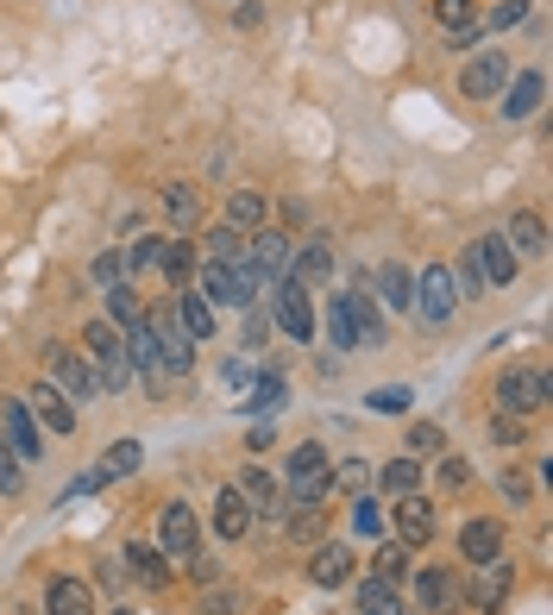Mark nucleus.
Here are the masks:
<instances>
[{
	"instance_id": "1",
	"label": "nucleus",
	"mask_w": 553,
	"mask_h": 615,
	"mask_svg": "<svg viewBox=\"0 0 553 615\" xmlns=\"http://www.w3.org/2000/svg\"><path fill=\"white\" fill-rule=\"evenodd\" d=\"M327 321H334V346H340V352L377 346V340H384V314H377V295H372V289H346L340 302H327Z\"/></svg>"
},
{
	"instance_id": "2",
	"label": "nucleus",
	"mask_w": 553,
	"mask_h": 615,
	"mask_svg": "<svg viewBox=\"0 0 553 615\" xmlns=\"http://www.w3.org/2000/svg\"><path fill=\"white\" fill-rule=\"evenodd\" d=\"M82 346H88V371H95V389H126L133 384V358H126V333L114 327V321H88V333H82Z\"/></svg>"
},
{
	"instance_id": "3",
	"label": "nucleus",
	"mask_w": 553,
	"mask_h": 615,
	"mask_svg": "<svg viewBox=\"0 0 553 615\" xmlns=\"http://www.w3.org/2000/svg\"><path fill=\"white\" fill-rule=\"evenodd\" d=\"M283 483H290V497L296 502H321L334 490V459H327V446L302 440L290 459H283Z\"/></svg>"
},
{
	"instance_id": "4",
	"label": "nucleus",
	"mask_w": 553,
	"mask_h": 615,
	"mask_svg": "<svg viewBox=\"0 0 553 615\" xmlns=\"http://www.w3.org/2000/svg\"><path fill=\"white\" fill-rule=\"evenodd\" d=\"M271 327H283L290 340H315V302H309V283H296V277H283L276 283V314H271Z\"/></svg>"
},
{
	"instance_id": "5",
	"label": "nucleus",
	"mask_w": 553,
	"mask_h": 615,
	"mask_svg": "<svg viewBox=\"0 0 553 615\" xmlns=\"http://www.w3.org/2000/svg\"><path fill=\"white\" fill-rule=\"evenodd\" d=\"M415 308H421V321H453L459 308V289H453V264H428L421 277H415Z\"/></svg>"
},
{
	"instance_id": "6",
	"label": "nucleus",
	"mask_w": 553,
	"mask_h": 615,
	"mask_svg": "<svg viewBox=\"0 0 553 615\" xmlns=\"http://www.w3.org/2000/svg\"><path fill=\"white\" fill-rule=\"evenodd\" d=\"M246 264L264 277V283H283L290 277V264H296V246L283 239V232H271V227H258V239L246 246Z\"/></svg>"
},
{
	"instance_id": "7",
	"label": "nucleus",
	"mask_w": 553,
	"mask_h": 615,
	"mask_svg": "<svg viewBox=\"0 0 553 615\" xmlns=\"http://www.w3.org/2000/svg\"><path fill=\"white\" fill-rule=\"evenodd\" d=\"M497 403L510 408V415H541V408H547V377H541V371H503Z\"/></svg>"
},
{
	"instance_id": "8",
	"label": "nucleus",
	"mask_w": 553,
	"mask_h": 615,
	"mask_svg": "<svg viewBox=\"0 0 553 615\" xmlns=\"http://www.w3.org/2000/svg\"><path fill=\"white\" fill-rule=\"evenodd\" d=\"M44 358H51V389H63L70 403H82V396H95V371H88V358H82V352H70V346H51Z\"/></svg>"
},
{
	"instance_id": "9",
	"label": "nucleus",
	"mask_w": 553,
	"mask_h": 615,
	"mask_svg": "<svg viewBox=\"0 0 553 615\" xmlns=\"http://www.w3.org/2000/svg\"><path fill=\"white\" fill-rule=\"evenodd\" d=\"M196 540H201L196 509H189V502H164V521H158V553L189 559V553H196Z\"/></svg>"
},
{
	"instance_id": "10",
	"label": "nucleus",
	"mask_w": 553,
	"mask_h": 615,
	"mask_svg": "<svg viewBox=\"0 0 553 615\" xmlns=\"http://www.w3.org/2000/svg\"><path fill=\"white\" fill-rule=\"evenodd\" d=\"M466 258L478 264V277H484V283H515V270H522V258L510 251V239H503V232H484V239L466 251Z\"/></svg>"
},
{
	"instance_id": "11",
	"label": "nucleus",
	"mask_w": 553,
	"mask_h": 615,
	"mask_svg": "<svg viewBox=\"0 0 553 615\" xmlns=\"http://www.w3.org/2000/svg\"><path fill=\"white\" fill-rule=\"evenodd\" d=\"M390 521H396V540H403V546H428V540H435V502L428 497H396Z\"/></svg>"
},
{
	"instance_id": "12",
	"label": "nucleus",
	"mask_w": 553,
	"mask_h": 615,
	"mask_svg": "<svg viewBox=\"0 0 553 615\" xmlns=\"http://www.w3.org/2000/svg\"><path fill=\"white\" fill-rule=\"evenodd\" d=\"M459 572H447V565H421L415 572V609H459Z\"/></svg>"
},
{
	"instance_id": "13",
	"label": "nucleus",
	"mask_w": 553,
	"mask_h": 615,
	"mask_svg": "<svg viewBox=\"0 0 553 615\" xmlns=\"http://www.w3.org/2000/svg\"><path fill=\"white\" fill-rule=\"evenodd\" d=\"M0 440L13 446L20 459H39V452H44L39 421H32V408H25V403H0Z\"/></svg>"
},
{
	"instance_id": "14",
	"label": "nucleus",
	"mask_w": 553,
	"mask_h": 615,
	"mask_svg": "<svg viewBox=\"0 0 553 615\" xmlns=\"http://www.w3.org/2000/svg\"><path fill=\"white\" fill-rule=\"evenodd\" d=\"M503 82H510V58H503V51H478V58L466 63V76H459V88H466L472 101H484V95H497Z\"/></svg>"
},
{
	"instance_id": "15",
	"label": "nucleus",
	"mask_w": 553,
	"mask_h": 615,
	"mask_svg": "<svg viewBox=\"0 0 553 615\" xmlns=\"http://www.w3.org/2000/svg\"><path fill=\"white\" fill-rule=\"evenodd\" d=\"M497 95H503V119H529L534 107H541V95H547V76H541V70H515Z\"/></svg>"
},
{
	"instance_id": "16",
	"label": "nucleus",
	"mask_w": 553,
	"mask_h": 615,
	"mask_svg": "<svg viewBox=\"0 0 553 615\" xmlns=\"http://www.w3.org/2000/svg\"><path fill=\"white\" fill-rule=\"evenodd\" d=\"M25 408H32V415H39L44 427H51V434H76V403H70V396H63V389H51V384H39L32 389V396H25Z\"/></svg>"
},
{
	"instance_id": "17",
	"label": "nucleus",
	"mask_w": 553,
	"mask_h": 615,
	"mask_svg": "<svg viewBox=\"0 0 553 615\" xmlns=\"http://www.w3.org/2000/svg\"><path fill=\"white\" fill-rule=\"evenodd\" d=\"M196 295H201L208 308H246L233 264H196Z\"/></svg>"
},
{
	"instance_id": "18",
	"label": "nucleus",
	"mask_w": 553,
	"mask_h": 615,
	"mask_svg": "<svg viewBox=\"0 0 553 615\" xmlns=\"http://www.w3.org/2000/svg\"><path fill=\"white\" fill-rule=\"evenodd\" d=\"M239 497H246V509H252V515H283V483L271 478V471H239V483H233Z\"/></svg>"
},
{
	"instance_id": "19",
	"label": "nucleus",
	"mask_w": 553,
	"mask_h": 615,
	"mask_svg": "<svg viewBox=\"0 0 553 615\" xmlns=\"http://www.w3.org/2000/svg\"><path fill=\"white\" fill-rule=\"evenodd\" d=\"M459 559H466V565L503 559V528H497V521H466V528H459Z\"/></svg>"
},
{
	"instance_id": "20",
	"label": "nucleus",
	"mask_w": 553,
	"mask_h": 615,
	"mask_svg": "<svg viewBox=\"0 0 553 615\" xmlns=\"http://www.w3.org/2000/svg\"><path fill=\"white\" fill-rule=\"evenodd\" d=\"M309 577H315L321 591H340V584L353 577V553H346L340 540H321V546H315V559H309Z\"/></svg>"
},
{
	"instance_id": "21",
	"label": "nucleus",
	"mask_w": 553,
	"mask_h": 615,
	"mask_svg": "<svg viewBox=\"0 0 553 615\" xmlns=\"http://www.w3.org/2000/svg\"><path fill=\"white\" fill-rule=\"evenodd\" d=\"M164 220H170V232L201 227V189L196 183H170V189H164Z\"/></svg>"
},
{
	"instance_id": "22",
	"label": "nucleus",
	"mask_w": 553,
	"mask_h": 615,
	"mask_svg": "<svg viewBox=\"0 0 553 615\" xmlns=\"http://www.w3.org/2000/svg\"><path fill=\"white\" fill-rule=\"evenodd\" d=\"M215 534L220 540H246V534H252V509H246V497H239L233 483L215 497Z\"/></svg>"
},
{
	"instance_id": "23",
	"label": "nucleus",
	"mask_w": 553,
	"mask_h": 615,
	"mask_svg": "<svg viewBox=\"0 0 553 615\" xmlns=\"http://www.w3.org/2000/svg\"><path fill=\"white\" fill-rule=\"evenodd\" d=\"M44 609H51V615H95V596H88V584H82V577H51Z\"/></svg>"
},
{
	"instance_id": "24",
	"label": "nucleus",
	"mask_w": 553,
	"mask_h": 615,
	"mask_svg": "<svg viewBox=\"0 0 553 615\" xmlns=\"http://www.w3.org/2000/svg\"><path fill=\"white\" fill-rule=\"evenodd\" d=\"M358 615H409V596L384 584V577H365L358 584Z\"/></svg>"
},
{
	"instance_id": "25",
	"label": "nucleus",
	"mask_w": 553,
	"mask_h": 615,
	"mask_svg": "<svg viewBox=\"0 0 553 615\" xmlns=\"http://www.w3.org/2000/svg\"><path fill=\"white\" fill-rule=\"evenodd\" d=\"M435 20L447 25V39H472L478 25H484V13H478V0H435Z\"/></svg>"
},
{
	"instance_id": "26",
	"label": "nucleus",
	"mask_w": 553,
	"mask_h": 615,
	"mask_svg": "<svg viewBox=\"0 0 553 615\" xmlns=\"http://www.w3.org/2000/svg\"><path fill=\"white\" fill-rule=\"evenodd\" d=\"M377 302L396 308V314H409V308H415V277L403 264H384V270H377Z\"/></svg>"
},
{
	"instance_id": "27",
	"label": "nucleus",
	"mask_w": 553,
	"mask_h": 615,
	"mask_svg": "<svg viewBox=\"0 0 553 615\" xmlns=\"http://www.w3.org/2000/svg\"><path fill=\"white\" fill-rule=\"evenodd\" d=\"M170 308H177L170 321H177V327L189 333V340H215V327H220V321H215V308L201 302V295H182V302H170Z\"/></svg>"
},
{
	"instance_id": "28",
	"label": "nucleus",
	"mask_w": 553,
	"mask_h": 615,
	"mask_svg": "<svg viewBox=\"0 0 553 615\" xmlns=\"http://www.w3.org/2000/svg\"><path fill=\"white\" fill-rule=\"evenodd\" d=\"M503 239H510L515 258H541V251H547V227H541V213H515Z\"/></svg>"
},
{
	"instance_id": "29",
	"label": "nucleus",
	"mask_w": 553,
	"mask_h": 615,
	"mask_svg": "<svg viewBox=\"0 0 553 615\" xmlns=\"http://www.w3.org/2000/svg\"><path fill=\"white\" fill-rule=\"evenodd\" d=\"M264 213H271V201H264V195H258V189H239L233 201H227V227H233V232H258V227H264Z\"/></svg>"
},
{
	"instance_id": "30",
	"label": "nucleus",
	"mask_w": 553,
	"mask_h": 615,
	"mask_svg": "<svg viewBox=\"0 0 553 615\" xmlns=\"http://www.w3.org/2000/svg\"><path fill=\"white\" fill-rule=\"evenodd\" d=\"M290 277H296V283H327V277H334V251L321 246H302L296 251V264H290Z\"/></svg>"
},
{
	"instance_id": "31",
	"label": "nucleus",
	"mask_w": 553,
	"mask_h": 615,
	"mask_svg": "<svg viewBox=\"0 0 553 615\" xmlns=\"http://www.w3.org/2000/svg\"><path fill=\"white\" fill-rule=\"evenodd\" d=\"M478 591H472V603L478 609H497V603H503V591H510V565H503V559H491V565H478Z\"/></svg>"
},
{
	"instance_id": "32",
	"label": "nucleus",
	"mask_w": 553,
	"mask_h": 615,
	"mask_svg": "<svg viewBox=\"0 0 553 615\" xmlns=\"http://www.w3.org/2000/svg\"><path fill=\"white\" fill-rule=\"evenodd\" d=\"M246 258V239L233 227H215L208 232V246H201V264H239Z\"/></svg>"
},
{
	"instance_id": "33",
	"label": "nucleus",
	"mask_w": 553,
	"mask_h": 615,
	"mask_svg": "<svg viewBox=\"0 0 553 615\" xmlns=\"http://www.w3.org/2000/svg\"><path fill=\"white\" fill-rule=\"evenodd\" d=\"M138 465H145V446H138V440H114V446H107V459H101V478H133Z\"/></svg>"
},
{
	"instance_id": "34",
	"label": "nucleus",
	"mask_w": 553,
	"mask_h": 615,
	"mask_svg": "<svg viewBox=\"0 0 553 615\" xmlns=\"http://www.w3.org/2000/svg\"><path fill=\"white\" fill-rule=\"evenodd\" d=\"M126 565H133V577H145V584H164V577H170L164 553H158V546H145V540H138V546H126Z\"/></svg>"
},
{
	"instance_id": "35",
	"label": "nucleus",
	"mask_w": 553,
	"mask_h": 615,
	"mask_svg": "<svg viewBox=\"0 0 553 615\" xmlns=\"http://www.w3.org/2000/svg\"><path fill=\"white\" fill-rule=\"evenodd\" d=\"M246 408H258V415H276V408H283V377H276V371L252 377V389H246Z\"/></svg>"
},
{
	"instance_id": "36",
	"label": "nucleus",
	"mask_w": 553,
	"mask_h": 615,
	"mask_svg": "<svg viewBox=\"0 0 553 615\" xmlns=\"http://www.w3.org/2000/svg\"><path fill=\"white\" fill-rule=\"evenodd\" d=\"M415 483H421V459L403 452V459L384 465V490H390V497H415Z\"/></svg>"
},
{
	"instance_id": "37",
	"label": "nucleus",
	"mask_w": 553,
	"mask_h": 615,
	"mask_svg": "<svg viewBox=\"0 0 553 615\" xmlns=\"http://www.w3.org/2000/svg\"><path fill=\"white\" fill-rule=\"evenodd\" d=\"M107 321H114V327H138V321H145V302H138L133 289L119 283L114 295H107Z\"/></svg>"
},
{
	"instance_id": "38",
	"label": "nucleus",
	"mask_w": 553,
	"mask_h": 615,
	"mask_svg": "<svg viewBox=\"0 0 553 615\" xmlns=\"http://www.w3.org/2000/svg\"><path fill=\"white\" fill-rule=\"evenodd\" d=\"M403 572H409V546H403V540H390V546H377V559H372V577L396 584Z\"/></svg>"
},
{
	"instance_id": "39",
	"label": "nucleus",
	"mask_w": 553,
	"mask_h": 615,
	"mask_svg": "<svg viewBox=\"0 0 553 615\" xmlns=\"http://www.w3.org/2000/svg\"><path fill=\"white\" fill-rule=\"evenodd\" d=\"M365 408H372V415H409L415 396H409L403 384H384V389H372V396H365Z\"/></svg>"
},
{
	"instance_id": "40",
	"label": "nucleus",
	"mask_w": 553,
	"mask_h": 615,
	"mask_svg": "<svg viewBox=\"0 0 553 615\" xmlns=\"http://www.w3.org/2000/svg\"><path fill=\"white\" fill-rule=\"evenodd\" d=\"M164 277H170V283H189V277H196V251L182 246V239H170V246H164Z\"/></svg>"
},
{
	"instance_id": "41",
	"label": "nucleus",
	"mask_w": 553,
	"mask_h": 615,
	"mask_svg": "<svg viewBox=\"0 0 553 615\" xmlns=\"http://www.w3.org/2000/svg\"><path fill=\"white\" fill-rule=\"evenodd\" d=\"M440 446H447V434H440L435 421H415L409 427V459H440Z\"/></svg>"
},
{
	"instance_id": "42",
	"label": "nucleus",
	"mask_w": 553,
	"mask_h": 615,
	"mask_svg": "<svg viewBox=\"0 0 553 615\" xmlns=\"http://www.w3.org/2000/svg\"><path fill=\"white\" fill-rule=\"evenodd\" d=\"M529 7H534V0H497V7L484 13V20H491L497 32H510V25H522V20H529Z\"/></svg>"
},
{
	"instance_id": "43",
	"label": "nucleus",
	"mask_w": 553,
	"mask_h": 615,
	"mask_svg": "<svg viewBox=\"0 0 553 615\" xmlns=\"http://www.w3.org/2000/svg\"><path fill=\"white\" fill-rule=\"evenodd\" d=\"M164 246H170V239H158V232H152V239H138V246H133V258H126V264H133V270H158V264H164Z\"/></svg>"
},
{
	"instance_id": "44",
	"label": "nucleus",
	"mask_w": 553,
	"mask_h": 615,
	"mask_svg": "<svg viewBox=\"0 0 553 615\" xmlns=\"http://www.w3.org/2000/svg\"><path fill=\"white\" fill-rule=\"evenodd\" d=\"M377 528H384V515H377V502L353 497V534H358V540H372Z\"/></svg>"
},
{
	"instance_id": "45",
	"label": "nucleus",
	"mask_w": 553,
	"mask_h": 615,
	"mask_svg": "<svg viewBox=\"0 0 553 615\" xmlns=\"http://www.w3.org/2000/svg\"><path fill=\"white\" fill-rule=\"evenodd\" d=\"M95 283H107V289L126 283V258H119V251H101L95 258Z\"/></svg>"
},
{
	"instance_id": "46",
	"label": "nucleus",
	"mask_w": 553,
	"mask_h": 615,
	"mask_svg": "<svg viewBox=\"0 0 553 615\" xmlns=\"http://www.w3.org/2000/svg\"><path fill=\"white\" fill-rule=\"evenodd\" d=\"M365 478H372V471H365V459L334 465V483H340V490H353V497H365Z\"/></svg>"
},
{
	"instance_id": "47",
	"label": "nucleus",
	"mask_w": 553,
	"mask_h": 615,
	"mask_svg": "<svg viewBox=\"0 0 553 615\" xmlns=\"http://www.w3.org/2000/svg\"><path fill=\"white\" fill-rule=\"evenodd\" d=\"M0 490H7V497L20 490V452H13L7 440H0Z\"/></svg>"
},
{
	"instance_id": "48",
	"label": "nucleus",
	"mask_w": 553,
	"mask_h": 615,
	"mask_svg": "<svg viewBox=\"0 0 553 615\" xmlns=\"http://www.w3.org/2000/svg\"><path fill=\"white\" fill-rule=\"evenodd\" d=\"M491 434H497L503 446H522V434H529V427H522V415H497V421H491Z\"/></svg>"
},
{
	"instance_id": "49",
	"label": "nucleus",
	"mask_w": 553,
	"mask_h": 615,
	"mask_svg": "<svg viewBox=\"0 0 553 615\" xmlns=\"http://www.w3.org/2000/svg\"><path fill=\"white\" fill-rule=\"evenodd\" d=\"M453 289H459V295H478V289H484V277H478V264H472V258H459V270H453Z\"/></svg>"
},
{
	"instance_id": "50",
	"label": "nucleus",
	"mask_w": 553,
	"mask_h": 615,
	"mask_svg": "<svg viewBox=\"0 0 553 615\" xmlns=\"http://www.w3.org/2000/svg\"><path fill=\"white\" fill-rule=\"evenodd\" d=\"M296 509H302V515L290 521V528H296V540H315V534H321V509H315V502H296Z\"/></svg>"
},
{
	"instance_id": "51",
	"label": "nucleus",
	"mask_w": 553,
	"mask_h": 615,
	"mask_svg": "<svg viewBox=\"0 0 553 615\" xmlns=\"http://www.w3.org/2000/svg\"><path fill=\"white\" fill-rule=\"evenodd\" d=\"M264 333H271V314H264V308H252V314H246V346H264Z\"/></svg>"
},
{
	"instance_id": "52",
	"label": "nucleus",
	"mask_w": 553,
	"mask_h": 615,
	"mask_svg": "<svg viewBox=\"0 0 553 615\" xmlns=\"http://www.w3.org/2000/svg\"><path fill=\"white\" fill-rule=\"evenodd\" d=\"M440 478H447V490H466V483H472V465H466V459H447V465H440Z\"/></svg>"
},
{
	"instance_id": "53",
	"label": "nucleus",
	"mask_w": 553,
	"mask_h": 615,
	"mask_svg": "<svg viewBox=\"0 0 553 615\" xmlns=\"http://www.w3.org/2000/svg\"><path fill=\"white\" fill-rule=\"evenodd\" d=\"M503 497H510V502H529V478H515V471H503Z\"/></svg>"
},
{
	"instance_id": "54",
	"label": "nucleus",
	"mask_w": 553,
	"mask_h": 615,
	"mask_svg": "<svg viewBox=\"0 0 553 615\" xmlns=\"http://www.w3.org/2000/svg\"><path fill=\"white\" fill-rule=\"evenodd\" d=\"M246 446H252V452H264V446H271V421H258L252 434H246Z\"/></svg>"
},
{
	"instance_id": "55",
	"label": "nucleus",
	"mask_w": 553,
	"mask_h": 615,
	"mask_svg": "<svg viewBox=\"0 0 553 615\" xmlns=\"http://www.w3.org/2000/svg\"><path fill=\"white\" fill-rule=\"evenodd\" d=\"M114 615H126V609H114Z\"/></svg>"
},
{
	"instance_id": "56",
	"label": "nucleus",
	"mask_w": 553,
	"mask_h": 615,
	"mask_svg": "<svg viewBox=\"0 0 553 615\" xmlns=\"http://www.w3.org/2000/svg\"><path fill=\"white\" fill-rule=\"evenodd\" d=\"M233 7H239V0H233Z\"/></svg>"
}]
</instances>
